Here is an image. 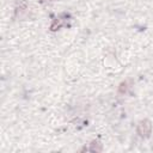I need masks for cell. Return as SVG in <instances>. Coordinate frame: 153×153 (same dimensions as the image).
Segmentation results:
<instances>
[{
  "label": "cell",
  "instance_id": "cell-1",
  "mask_svg": "<svg viewBox=\"0 0 153 153\" xmlns=\"http://www.w3.org/2000/svg\"><path fill=\"white\" fill-rule=\"evenodd\" d=\"M151 130H152V124L148 120H143L137 124V133L141 136H145V137L149 136Z\"/></svg>",
  "mask_w": 153,
  "mask_h": 153
},
{
  "label": "cell",
  "instance_id": "cell-2",
  "mask_svg": "<svg viewBox=\"0 0 153 153\" xmlns=\"http://www.w3.org/2000/svg\"><path fill=\"white\" fill-rule=\"evenodd\" d=\"M127 88H128V81H124V82H122V84L120 85L118 92H120V93H124V92L127 91Z\"/></svg>",
  "mask_w": 153,
  "mask_h": 153
},
{
  "label": "cell",
  "instance_id": "cell-3",
  "mask_svg": "<svg viewBox=\"0 0 153 153\" xmlns=\"http://www.w3.org/2000/svg\"><path fill=\"white\" fill-rule=\"evenodd\" d=\"M42 2H50V1H53V0H41Z\"/></svg>",
  "mask_w": 153,
  "mask_h": 153
}]
</instances>
